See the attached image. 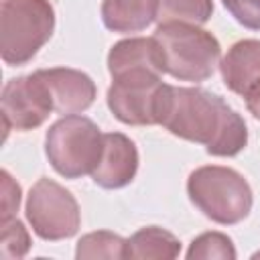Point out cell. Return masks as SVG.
<instances>
[{
  "label": "cell",
  "instance_id": "cell-20",
  "mask_svg": "<svg viewBox=\"0 0 260 260\" xmlns=\"http://www.w3.org/2000/svg\"><path fill=\"white\" fill-rule=\"evenodd\" d=\"M0 181H2V213H0V221H10L14 219V213L18 211L20 205V187L18 183L10 177L8 171L0 173Z\"/></svg>",
  "mask_w": 260,
  "mask_h": 260
},
{
  "label": "cell",
  "instance_id": "cell-11",
  "mask_svg": "<svg viewBox=\"0 0 260 260\" xmlns=\"http://www.w3.org/2000/svg\"><path fill=\"white\" fill-rule=\"evenodd\" d=\"M108 71L112 77L130 71L165 73L162 51L154 37H132L116 43L108 53Z\"/></svg>",
  "mask_w": 260,
  "mask_h": 260
},
{
  "label": "cell",
  "instance_id": "cell-10",
  "mask_svg": "<svg viewBox=\"0 0 260 260\" xmlns=\"http://www.w3.org/2000/svg\"><path fill=\"white\" fill-rule=\"evenodd\" d=\"M138 171V150L122 132L104 134V150L98 167L91 173L95 185L104 189L126 187Z\"/></svg>",
  "mask_w": 260,
  "mask_h": 260
},
{
  "label": "cell",
  "instance_id": "cell-21",
  "mask_svg": "<svg viewBox=\"0 0 260 260\" xmlns=\"http://www.w3.org/2000/svg\"><path fill=\"white\" fill-rule=\"evenodd\" d=\"M244 98H246V106H248L250 114H252L256 120H260V79L248 89V93H246Z\"/></svg>",
  "mask_w": 260,
  "mask_h": 260
},
{
  "label": "cell",
  "instance_id": "cell-14",
  "mask_svg": "<svg viewBox=\"0 0 260 260\" xmlns=\"http://www.w3.org/2000/svg\"><path fill=\"white\" fill-rule=\"evenodd\" d=\"M181 252V242L167 230L148 225L126 240V258L136 260H171Z\"/></svg>",
  "mask_w": 260,
  "mask_h": 260
},
{
  "label": "cell",
  "instance_id": "cell-3",
  "mask_svg": "<svg viewBox=\"0 0 260 260\" xmlns=\"http://www.w3.org/2000/svg\"><path fill=\"white\" fill-rule=\"evenodd\" d=\"M187 193L205 217L221 225L246 219L254 201L248 181L238 171L219 165L195 169L189 175Z\"/></svg>",
  "mask_w": 260,
  "mask_h": 260
},
{
  "label": "cell",
  "instance_id": "cell-6",
  "mask_svg": "<svg viewBox=\"0 0 260 260\" xmlns=\"http://www.w3.org/2000/svg\"><path fill=\"white\" fill-rule=\"evenodd\" d=\"M171 87L160 79V73L130 71L112 77L108 89V108L128 126H154L162 124L169 108Z\"/></svg>",
  "mask_w": 260,
  "mask_h": 260
},
{
  "label": "cell",
  "instance_id": "cell-16",
  "mask_svg": "<svg viewBox=\"0 0 260 260\" xmlns=\"http://www.w3.org/2000/svg\"><path fill=\"white\" fill-rule=\"evenodd\" d=\"M75 258H79V260H85V258H108V260L126 258V240L114 232H108V230L85 234L77 242Z\"/></svg>",
  "mask_w": 260,
  "mask_h": 260
},
{
  "label": "cell",
  "instance_id": "cell-4",
  "mask_svg": "<svg viewBox=\"0 0 260 260\" xmlns=\"http://www.w3.org/2000/svg\"><path fill=\"white\" fill-rule=\"evenodd\" d=\"M55 10L49 0H2L0 55L6 65L28 63L51 39Z\"/></svg>",
  "mask_w": 260,
  "mask_h": 260
},
{
  "label": "cell",
  "instance_id": "cell-15",
  "mask_svg": "<svg viewBox=\"0 0 260 260\" xmlns=\"http://www.w3.org/2000/svg\"><path fill=\"white\" fill-rule=\"evenodd\" d=\"M211 12H213L211 0H158L156 20L158 24L189 22L199 26L211 18Z\"/></svg>",
  "mask_w": 260,
  "mask_h": 260
},
{
  "label": "cell",
  "instance_id": "cell-12",
  "mask_svg": "<svg viewBox=\"0 0 260 260\" xmlns=\"http://www.w3.org/2000/svg\"><path fill=\"white\" fill-rule=\"evenodd\" d=\"M221 75L230 91L246 95L260 79V41L244 39L234 43L221 59Z\"/></svg>",
  "mask_w": 260,
  "mask_h": 260
},
{
  "label": "cell",
  "instance_id": "cell-9",
  "mask_svg": "<svg viewBox=\"0 0 260 260\" xmlns=\"http://www.w3.org/2000/svg\"><path fill=\"white\" fill-rule=\"evenodd\" d=\"M37 75L47 85L53 110L57 114H79L85 112L93 100H95V83L93 79L71 67H51V69H39Z\"/></svg>",
  "mask_w": 260,
  "mask_h": 260
},
{
  "label": "cell",
  "instance_id": "cell-13",
  "mask_svg": "<svg viewBox=\"0 0 260 260\" xmlns=\"http://www.w3.org/2000/svg\"><path fill=\"white\" fill-rule=\"evenodd\" d=\"M158 0H104L102 20L114 32H138L156 20Z\"/></svg>",
  "mask_w": 260,
  "mask_h": 260
},
{
  "label": "cell",
  "instance_id": "cell-19",
  "mask_svg": "<svg viewBox=\"0 0 260 260\" xmlns=\"http://www.w3.org/2000/svg\"><path fill=\"white\" fill-rule=\"evenodd\" d=\"M228 12L246 28L260 30V0H221Z\"/></svg>",
  "mask_w": 260,
  "mask_h": 260
},
{
  "label": "cell",
  "instance_id": "cell-1",
  "mask_svg": "<svg viewBox=\"0 0 260 260\" xmlns=\"http://www.w3.org/2000/svg\"><path fill=\"white\" fill-rule=\"evenodd\" d=\"M160 126L183 140L205 144L211 156H236L248 144L244 118L219 95L199 87H171Z\"/></svg>",
  "mask_w": 260,
  "mask_h": 260
},
{
  "label": "cell",
  "instance_id": "cell-8",
  "mask_svg": "<svg viewBox=\"0 0 260 260\" xmlns=\"http://www.w3.org/2000/svg\"><path fill=\"white\" fill-rule=\"evenodd\" d=\"M0 106L4 136L8 134V130L26 132L39 128L53 112L51 93L37 71L10 79L2 89Z\"/></svg>",
  "mask_w": 260,
  "mask_h": 260
},
{
  "label": "cell",
  "instance_id": "cell-7",
  "mask_svg": "<svg viewBox=\"0 0 260 260\" xmlns=\"http://www.w3.org/2000/svg\"><path fill=\"white\" fill-rule=\"evenodd\" d=\"M26 219L32 232L49 242L65 240L77 234L81 213L75 197L53 179H39L26 199Z\"/></svg>",
  "mask_w": 260,
  "mask_h": 260
},
{
  "label": "cell",
  "instance_id": "cell-18",
  "mask_svg": "<svg viewBox=\"0 0 260 260\" xmlns=\"http://www.w3.org/2000/svg\"><path fill=\"white\" fill-rule=\"evenodd\" d=\"M30 248V236L22 221L10 219L2 223V238H0V256L6 260L22 258Z\"/></svg>",
  "mask_w": 260,
  "mask_h": 260
},
{
  "label": "cell",
  "instance_id": "cell-2",
  "mask_svg": "<svg viewBox=\"0 0 260 260\" xmlns=\"http://www.w3.org/2000/svg\"><path fill=\"white\" fill-rule=\"evenodd\" d=\"M162 51L165 73L181 81H205L213 75L221 47L209 32L189 22L158 24L152 35Z\"/></svg>",
  "mask_w": 260,
  "mask_h": 260
},
{
  "label": "cell",
  "instance_id": "cell-17",
  "mask_svg": "<svg viewBox=\"0 0 260 260\" xmlns=\"http://www.w3.org/2000/svg\"><path fill=\"white\" fill-rule=\"evenodd\" d=\"M189 260H201V258H219V260H234L236 258V248L232 240L221 234V232H205L197 236L189 250H187Z\"/></svg>",
  "mask_w": 260,
  "mask_h": 260
},
{
  "label": "cell",
  "instance_id": "cell-5",
  "mask_svg": "<svg viewBox=\"0 0 260 260\" xmlns=\"http://www.w3.org/2000/svg\"><path fill=\"white\" fill-rule=\"evenodd\" d=\"M104 150V134L85 116L67 114L45 136V152L53 169L65 179L91 175Z\"/></svg>",
  "mask_w": 260,
  "mask_h": 260
}]
</instances>
